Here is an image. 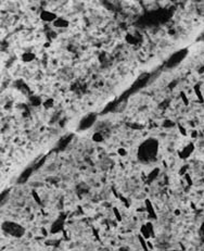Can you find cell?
Returning a JSON list of instances; mask_svg holds the SVG:
<instances>
[{
  "mask_svg": "<svg viewBox=\"0 0 204 251\" xmlns=\"http://www.w3.org/2000/svg\"><path fill=\"white\" fill-rule=\"evenodd\" d=\"M182 101H184V104H186V106H188L189 101H188V98H187V96H186V94H184V92H182Z\"/></svg>",
  "mask_w": 204,
  "mask_h": 251,
  "instance_id": "obj_12",
  "label": "cell"
},
{
  "mask_svg": "<svg viewBox=\"0 0 204 251\" xmlns=\"http://www.w3.org/2000/svg\"><path fill=\"white\" fill-rule=\"evenodd\" d=\"M31 172H32L31 168H29V170H26L25 172H23L22 175H21V177H20V180H19V182H20L21 184H22V183H24V182H26V180H27V178L31 176Z\"/></svg>",
  "mask_w": 204,
  "mask_h": 251,
  "instance_id": "obj_10",
  "label": "cell"
},
{
  "mask_svg": "<svg viewBox=\"0 0 204 251\" xmlns=\"http://www.w3.org/2000/svg\"><path fill=\"white\" fill-rule=\"evenodd\" d=\"M159 151L158 140L150 138L145 140L138 148V159L143 163H150L156 159Z\"/></svg>",
  "mask_w": 204,
  "mask_h": 251,
  "instance_id": "obj_1",
  "label": "cell"
},
{
  "mask_svg": "<svg viewBox=\"0 0 204 251\" xmlns=\"http://www.w3.org/2000/svg\"><path fill=\"white\" fill-rule=\"evenodd\" d=\"M39 17L40 20L44 21V22L53 23L58 19V14L52 11H49V10H43V11L40 12Z\"/></svg>",
  "mask_w": 204,
  "mask_h": 251,
  "instance_id": "obj_4",
  "label": "cell"
},
{
  "mask_svg": "<svg viewBox=\"0 0 204 251\" xmlns=\"http://www.w3.org/2000/svg\"><path fill=\"white\" fill-rule=\"evenodd\" d=\"M192 151H193V145L191 144V145H188L187 147L182 150V153H180V156H182V158H187V157H189V154Z\"/></svg>",
  "mask_w": 204,
  "mask_h": 251,
  "instance_id": "obj_9",
  "label": "cell"
},
{
  "mask_svg": "<svg viewBox=\"0 0 204 251\" xmlns=\"http://www.w3.org/2000/svg\"><path fill=\"white\" fill-rule=\"evenodd\" d=\"M2 231L9 234L10 236L16 237V238L22 237L25 233V229L20 224H17L15 222H11V221L2 223Z\"/></svg>",
  "mask_w": 204,
  "mask_h": 251,
  "instance_id": "obj_2",
  "label": "cell"
},
{
  "mask_svg": "<svg viewBox=\"0 0 204 251\" xmlns=\"http://www.w3.org/2000/svg\"><path fill=\"white\" fill-rule=\"evenodd\" d=\"M194 94H196V96L198 97V99L201 101V102H203L204 101V98H203V95H202V91L201 89H200V87H199L198 85L194 86Z\"/></svg>",
  "mask_w": 204,
  "mask_h": 251,
  "instance_id": "obj_11",
  "label": "cell"
},
{
  "mask_svg": "<svg viewBox=\"0 0 204 251\" xmlns=\"http://www.w3.org/2000/svg\"><path fill=\"white\" fill-rule=\"evenodd\" d=\"M35 59V54L33 52H24L22 54V61L25 63H29L32 61H34Z\"/></svg>",
  "mask_w": 204,
  "mask_h": 251,
  "instance_id": "obj_7",
  "label": "cell"
},
{
  "mask_svg": "<svg viewBox=\"0 0 204 251\" xmlns=\"http://www.w3.org/2000/svg\"><path fill=\"white\" fill-rule=\"evenodd\" d=\"M141 235H142V237H145L146 239L150 238V237L153 235V227L150 223L145 224V225L141 227Z\"/></svg>",
  "mask_w": 204,
  "mask_h": 251,
  "instance_id": "obj_5",
  "label": "cell"
},
{
  "mask_svg": "<svg viewBox=\"0 0 204 251\" xmlns=\"http://www.w3.org/2000/svg\"><path fill=\"white\" fill-rule=\"evenodd\" d=\"M179 129H180V132H182V134H184V135H186V134H187V133H186V131H184V127H182V126H180V125H179Z\"/></svg>",
  "mask_w": 204,
  "mask_h": 251,
  "instance_id": "obj_14",
  "label": "cell"
},
{
  "mask_svg": "<svg viewBox=\"0 0 204 251\" xmlns=\"http://www.w3.org/2000/svg\"><path fill=\"white\" fill-rule=\"evenodd\" d=\"M187 53H188L187 49H182V50H179V51L175 52V53L168 59L167 63H166V66H167V68H174V66L178 65L179 63L184 59V57L187 56Z\"/></svg>",
  "mask_w": 204,
  "mask_h": 251,
  "instance_id": "obj_3",
  "label": "cell"
},
{
  "mask_svg": "<svg viewBox=\"0 0 204 251\" xmlns=\"http://www.w3.org/2000/svg\"><path fill=\"white\" fill-rule=\"evenodd\" d=\"M94 117L92 116V115H90V116H88L87 119H85V120H84V121L82 122V125H80V127H82V129H88L89 126L92 125V123H94Z\"/></svg>",
  "mask_w": 204,
  "mask_h": 251,
  "instance_id": "obj_8",
  "label": "cell"
},
{
  "mask_svg": "<svg viewBox=\"0 0 204 251\" xmlns=\"http://www.w3.org/2000/svg\"><path fill=\"white\" fill-rule=\"evenodd\" d=\"M52 24H53V26L54 27H57V29H66V27H68V25H70V22H68L66 19H64V17H58V19L54 21Z\"/></svg>",
  "mask_w": 204,
  "mask_h": 251,
  "instance_id": "obj_6",
  "label": "cell"
},
{
  "mask_svg": "<svg viewBox=\"0 0 204 251\" xmlns=\"http://www.w3.org/2000/svg\"><path fill=\"white\" fill-rule=\"evenodd\" d=\"M200 233H201V236H202V238L204 239V223L202 224V226H201V229H200Z\"/></svg>",
  "mask_w": 204,
  "mask_h": 251,
  "instance_id": "obj_13",
  "label": "cell"
}]
</instances>
